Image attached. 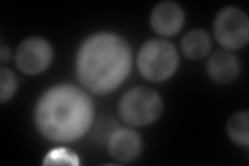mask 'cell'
Wrapping results in <instances>:
<instances>
[{"instance_id": "cell-6", "label": "cell", "mask_w": 249, "mask_h": 166, "mask_svg": "<svg viewBox=\"0 0 249 166\" xmlns=\"http://www.w3.org/2000/svg\"><path fill=\"white\" fill-rule=\"evenodd\" d=\"M52 58L53 50L50 43L43 37H31L19 45L15 62L22 73L36 75L50 66Z\"/></svg>"}, {"instance_id": "cell-10", "label": "cell", "mask_w": 249, "mask_h": 166, "mask_svg": "<svg viewBox=\"0 0 249 166\" xmlns=\"http://www.w3.org/2000/svg\"><path fill=\"white\" fill-rule=\"evenodd\" d=\"M181 48L185 56L197 60L204 58L212 49V38L206 30L194 29L182 38Z\"/></svg>"}, {"instance_id": "cell-1", "label": "cell", "mask_w": 249, "mask_h": 166, "mask_svg": "<svg viewBox=\"0 0 249 166\" xmlns=\"http://www.w3.org/2000/svg\"><path fill=\"white\" fill-rule=\"evenodd\" d=\"M95 108L89 94L76 85L52 86L38 99L35 122L44 137L55 142L81 138L93 121Z\"/></svg>"}, {"instance_id": "cell-7", "label": "cell", "mask_w": 249, "mask_h": 166, "mask_svg": "<svg viewBox=\"0 0 249 166\" xmlns=\"http://www.w3.org/2000/svg\"><path fill=\"white\" fill-rule=\"evenodd\" d=\"M150 20L155 33L162 37H173L183 28L185 14L177 2L162 1L153 9Z\"/></svg>"}, {"instance_id": "cell-5", "label": "cell", "mask_w": 249, "mask_h": 166, "mask_svg": "<svg viewBox=\"0 0 249 166\" xmlns=\"http://www.w3.org/2000/svg\"><path fill=\"white\" fill-rule=\"evenodd\" d=\"M214 35L224 49L230 51L243 48L249 38L247 15L236 6L224 7L214 20Z\"/></svg>"}, {"instance_id": "cell-4", "label": "cell", "mask_w": 249, "mask_h": 166, "mask_svg": "<svg viewBox=\"0 0 249 166\" xmlns=\"http://www.w3.org/2000/svg\"><path fill=\"white\" fill-rule=\"evenodd\" d=\"M163 110L160 94L145 86L129 90L119 103L120 116L126 124L143 127L158 120Z\"/></svg>"}, {"instance_id": "cell-3", "label": "cell", "mask_w": 249, "mask_h": 166, "mask_svg": "<svg viewBox=\"0 0 249 166\" xmlns=\"http://www.w3.org/2000/svg\"><path fill=\"white\" fill-rule=\"evenodd\" d=\"M178 67L176 47L162 38L146 41L137 54V68L142 76L152 82L165 81Z\"/></svg>"}, {"instance_id": "cell-13", "label": "cell", "mask_w": 249, "mask_h": 166, "mask_svg": "<svg viewBox=\"0 0 249 166\" xmlns=\"http://www.w3.org/2000/svg\"><path fill=\"white\" fill-rule=\"evenodd\" d=\"M11 58V50L9 47H5L2 46L1 48H0V60L1 62H5V61H9Z\"/></svg>"}, {"instance_id": "cell-11", "label": "cell", "mask_w": 249, "mask_h": 166, "mask_svg": "<svg viewBox=\"0 0 249 166\" xmlns=\"http://www.w3.org/2000/svg\"><path fill=\"white\" fill-rule=\"evenodd\" d=\"M248 117L247 111H240L233 114L228 123L229 136L239 146L247 147L249 144Z\"/></svg>"}, {"instance_id": "cell-8", "label": "cell", "mask_w": 249, "mask_h": 166, "mask_svg": "<svg viewBox=\"0 0 249 166\" xmlns=\"http://www.w3.org/2000/svg\"><path fill=\"white\" fill-rule=\"evenodd\" d=\"M142 149L139 134L130 128H120L112 132L108 140V151L111 157L123 163L136 160Z\"/></svg>"}, {"instance_id": "cell-12", "label": "cell", "mask_w": 249, "mask_h": 166, "mask_svg": "<svg viewBox=\"0 0 249 166\" xmlns=\"http://www.w3.org/2000/svg\"><path fill=\"white\" fill-rule=\"evenodd\" d=\"M18 88V81L13 71L2 67L0 69V102L4 104L11 100Z\"/></svg>"}, {"instance_id": "cell-9", "label": "cell", "mask_w": 249, "mask_h": 166, "mask_svg": "<svg viewBox=\"0 0 249 166\" xmlns=\"http://www.w3.org/2000/svg\"><path fill=\"white\" fill-rule=\"evenodd\" d=\"M209 76L217 83L227 84L235 80L240 73V62L229 51H216L207 62Z\"/></svg>"}, {"instance_id": "cell-2", "label": "cell", "mask_w": 249, "mask_h": 166, "mask_svg": "<svg viewBox=\"0 0 249 166\" xmlns=\"http://www.w3.org/2000/svg\"><path fill=\"white\" fill-rule=\"evenodd\" d=\"M132 68V50L126 39L111 33L89 37L76 57V74L93 93L111 92L126 80Z\"/></svg>"}]
</instances>
